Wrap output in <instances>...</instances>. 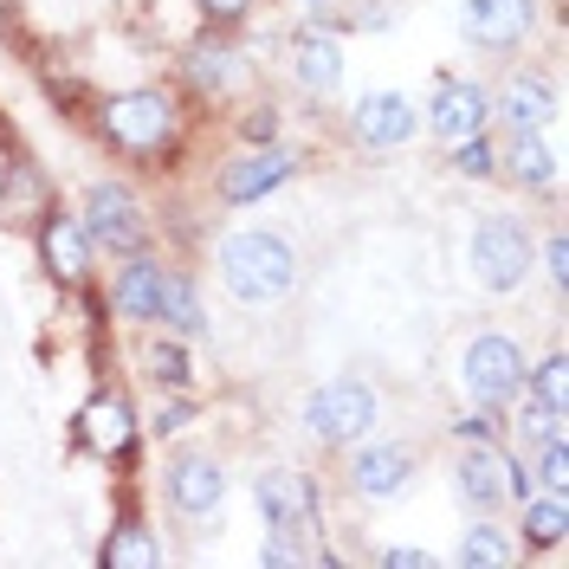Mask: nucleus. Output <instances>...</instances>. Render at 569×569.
I'll list each match as a JSON object with an SVG mask.
<instances>
[{
  "mask_svg": "<svg viewBox=\"0 0 569 569\" xmlns=\"http://www.w3.org/2000/svg\"><path fill=\"white\" fill-rule=\"evenodd\" d=\"M272 137H279V110L259 104V110L247 117V142H272Z\"/></svg>",
  "mask_w": 569,
  "mask_h": 569,
  "instance_id": "c9c22d12",
  "label": "nucleus"
},
{
  "mask_svg": "<svg viewBox=\"0 0 569 569\" xmlns=\"http://www.w3.org/2000/svg\"><path fill=\"white\" fill-rule=\"evenodd\" d=\"M525 543L537 550H557L569 537V492H525Z\"/></svg>",
  "mask_w": 569,
  "mask_h": 569,
  "instance_id": "b1692460",
  "label": "nucleus"
},
{
  "mask_svg": "<svg viewBox=\"0 0 569 569\" xmlns=\"http://www.w3.org/2000/svg\"><path fill=\"white\" fill-rule=\"evenodd\" d=\"M188 78H194L201 98H233V91L247 84V66H240V52H233L227 39H201V46L188 52Z\"/></svg>",
  "mask_w": 569,
  "mask_h": 569,
  "instance_id": "aec40b11",
  "label": "nucleus"
},
{
  "mask_svg": "<svg viewBox=\"0 0 569 569\" xmlns=\"http://www.w3.org/2000/svg\"><path fill=\"white\" fill-rule=\"evenodd\" d=\"M98 137H104L117 156H130V162H156V156H169L176 137H181V98L162 91V84L117 91V98L98 104Z\"/></svg>",
  "mask_w": 569,
  "mask_h": 569,
  "instance_id": "f257e3e1",
  "label": "nucleus"
},
{
  "mask_svg": "<svg viewBox=\"0 0 569 569\" xmlns=\"http://www.w3.org/2000/svg\"><path fill=\"white\" fill-rule=\"evenodd\" d=\"M460 382L479 408H505V401H518V389H525V350H518L505 330H486V337L466 343Z\"/></svg>",
  "mask_w": 569,
  "mask_h": 569,
  "instance_id": "423d86ee",
  "label": "nucleus"
},
{
  "mask_svg": "<svg viewBox=\"0 0 569 569\" xmlns=\"http://www.w3.org/2000/svg\"><path fill=\"white\" fill-rule=\"evenodd\" d=\"M453 563L460 569H505V563H518V543H511L505 531H492V525H466Z\"/></svg>",
  "mask_w": 569,
  "mask_h": 569,
  "instance_id": "393cba45",
  "label": "nucleus"
},
{
  "mask_svg": "<svg viewBox=\"0 0 569 569\" xmlns=\"http://www.w3.org/2000/svg\"><path fill=\"white\" fill-rule=\"evenodd\" d=\"M453 433H460V440H492V433H498V415H492V408H479V415H466Z\"/></svg>",
  "mask_w": 569,
  "mask_h": 569,
  "instance_id": "e433bc0d",
  "label": "nucleus"
},
{
  "mask_svg": "<svg viewBox=\"0 0 569 569\" xmlns=\"http://www.w3.org/2000/svg\"><path fill=\"white\" fill-rule=\"evenodd\" d=\"M98 563H104V569H156V563H162V543H156L149 525L130 511V518H123V525H110V537L98 543Z\"/></svg>",
  "mask_w": 569,
  "mask_h": 569,
  "instance_id": "4be33fe9",
  "label": "nucleus"
},
{
  "mask_svg": "<svg viewBox=\"0 0 569 569\" xmlns=\"http://www.w3.org/2000/svg\"><path fill=\"white\" fill-rule=\"evenodd\" d=\"M252 492H259V511H266V531H279V537L318 531V486H311L305 472H291V466H266Z\"/></svg>",
  "mask_w": 569,
  "mask_h": 569,
  "instance_id": "6e6552de",
  "label": "nucleus"
},
{
  "mask_svg": "<svg viewBox=\"0 0 569 569\" xmlns=\"http://www.w3.org/2000/svg\"><path fill=\"white\" fill-rule=\"evenodd\" d=\"M39 240V266L52 272V284H66V291H78V284L91 279V233L78 227V213L66 208H46L33 227Z\"/></svg>",
  "mask_w": 569,
  "mask_h": 569,
  "instance_id": "9d476101",
  "label": "nucleus"
},
{
  "mask_svg": "<svg viewBox=\"0 0 569 569\" xmlns=\"http://www.w3.org/2000/svg\"><path fill=\"white\" fill-rule=\"evenodd\" d=\"M305 7H311V0H305Z\"/></svg>",
  "mask_w": 569,
  "mask_h": 569,
  "instance_id": "4c0bfd02",
  "label": "nucleus"
},
{
  "mask_svg": "<svg viewBox=\"0 0 569 569\" xmlns=\"http://www.w3.org/2000/svg\"><path fill=\"white\" fill-rule=\"evenodd\" d=\"M525 395H537L543 408L569 415V362H563V356H543L531 376H525Z\"/></svg>",
  "mask_w": 569,
  "mask_h": 569,
  "instance_id": "bb28decb",
  "label": "nucleus"
},
{
  "mask_svg": "<svg viewBox=\"0 0 569 569\" xmlns=\"http://www.w3.org/2000/svg\"><path fill=\"white\" fill-rule=\"evenodd\" d=\"M427 130L447 142L460 137H479L486 123H492V91L486 84H472V78H433V91H427Z\"/></svg>",
  "mask_w": 569,
  "mask_h": 569,
  "instance_id": "1a4fd4ad",
  "label": "nucleus"
},
{
  "mask_svg": "<svg viewBox=\"0 0 569 569\" xmlns=\"http://www.w3.org/2000/svg\"><path fill=\"white\" fill-rule=\"evenodd\" d=\"M525 395V389H518ZM518 433L531 440V447H543V440H563V415L557 408H543L537 395H525V415H518Z\"/></svg>",
  "mask_w": 569,
  "mask_h": 569,
  "instance_id": "c756f323",
  "label": "nucleus"
},
{
  "mask_svg": "<svg viewBox=\"0 0 569 569\" xmlns=\"http://www.w3.org/2000/svg\"><path fill=\"white\" fill-rule=\"evenodd\" d=\"M382 563H389V569H433V550H421V543H401V550H382Z\"/></svg>",
  "mask_w": 569,
  "mask_h": 569,
  "instance_id": "f704fd0d",
  "label": "nucleus"
},
{
  "mask_svg": "<svg viewBox=\"0 0 569 569\" xmlns=\"http://www.w3.org/2000/svg\"><path fill=\"white\" fill-rule=\"evenodd\" d=\"M537 27V0H466L460 7V33L479 52H518Z\"/></svg>",
  "mask_w": 569,
  "mask_h": 569,
  "instance_id": "f8f14e48",
  "label": "nucleus"
},
{
  "mask_svg": "<svg viewBox=\"0 0 569 569\" xmlns=\"http://www.w3.org/2000/svg\"><path fill=\"white\" fill-rule=\"evenodd\" d=\"M453 169L460 176H472V181H486V176H498V142L479 130V137H460L453 142Z\"/></svg>",
  "mask_w": 569,
  "mask_h": 569,
  "instance_id": "cd10ccee",
  "label": "nucleus"
},
{
  "mask_svg": "<svg viewBox=\"0 0 569 569\" xmlns=\"http://www.w3.org/2000/svg\"><path fill=\"white\" fill-rule=\"evenodd\" d=\"M415 104L401 98V91H369L362 104L350 110V130H356V142H369V149H401V142L415 137Z\"/></svg>",
  "mask_w": 569,
  "mask_h": 569,
  "instance_id": "f3484780",
  "label": "nucleus"
},
{
  "mask_svg": "<svg viewBox=\"0 0 569 569\" xmlns=\"http://www.w3.org/2000/svg\"><path fill=\"white\" fill-rule=\"evenodd\" d=\"M52 208V181L33 156H13L0 176V227H39V213Z\"/></svg>",
  "mask_w": 569,
  "mask_h": 569,
  "instance_id": "a211bd4d",
  "label": "nucleus"
},
{
  "mask_svg": "<svg viewBox=\"0 0 569 569\" xmlns=\"http://www.w3.org/2000/svg\"><path fill=\"white\" fill-rule=\"evenodd\" d=\"M162 298H169V266H156L149 252H130L110 279V305L130 323H162Z\"/></svg>",
  "mask_w": 569,
  "mask_h": 569,
  "instance_id": "4468645a",
  "label": "nucleus"
},
{
  "mask_svg": "<svg viewBox=\"0 0 569 569\" xmlns=\"http://www.w3.org/2000/svg\"><path fill=\"white\" fill-rule=\"evenodd\" d=\"M162 330L176 337H201L208 330V311H201V291L188 272H169V298H162Z\"/></svg>",
  "mask_w": 569,
  "mask_h": 569,
  "instance_id": "a878e982",
  "label": "nucleus"
},
{
  "mask_svg": "<svg viewBox=\"0 0 569 569\" xmlns=\"http://www.w3.org/2000/svg\"><path fill=\"white\" fill-rule=\"evenodd\" d=\"M543 272H550V284H569V247H563V233H550V240H543Z\"/></svg>",
  "mask_w": 569,
  "mask_h": 569,
  "instance_id": "473e14b6",
  "label": "nucleus"
},
{
  "mask_svg": "<svg viewBox=\"0 0 569 569\" xmlns=\"http://www.w3.org/2000/svg\"><path fill=\"white\" fill-rule=\"evenodd\" d=\"M498 162H505V176L518 181V188H550L557 181V156H550L543 130H511V149Z\"/></svg>",
  "mask_w": 569,
  "mask_h": 569,
  "instance_id": "5701e85b",
  "label": "nucleus"
},
{
  "mask_svg": "<svg viewBox=\"0 0 569 569\" xmlns=\"http://www.w3.org/2000/svg\"><path fill=\"white\" fill-rule=\"evenodd\" d=\"M421 472L408 440H356L350 453V492L356 498H395L408 492V479Z\"/></svg>",
  "mask_w": 569,
  "mask_h": 569,
  "instance_id": "9b49d317",
  "label": "nucleus"
},
{
  "mask_svg": "<svg viewBox=\"0 0 569 569\" xmlns=\"http://www.w3.org/2000/svg\"><path fill=\"white\" fill-rule=\"evenodd\" d=\"M531 252H537L531 227L518 213H486L472 227V240H466V266H472V279L486 291H518L525 272H531Z\"/></svg>",
  "mask_w": 569,
  "mask_h": 569,
  "instance_id": "20e7f679",
  "label": "nucleus"
},
{
  "mask_svg": "<svg viewBox=\"0 0 569 569\" xmlns=\"http://www.w3.org/2000/svg\"><path fill=\"white\" fill-rule=\"evenodd\" d=\"M376 421H382V401L362 376H337V382L305 395V433L318 447H356L376 433Z\"/></svg>",
  "mask_w": 569,
  "mask_h": 569,
  "instance_id": "7ed1b4c3",
  "label": "nucleus"
},
{
  "mask_svg": "<svg viewBox=\"0 0 569 569\" xmlns=\"http://www.w3.org/2000/svg\"><path fill=\"white\" fill-rule=\"evenodd\" d=\"M213 266H220V284L240 305H279L284 291L298 284V252H291V240L284 233H266V227L227 233L220 252H213Z\"/></svg>",
  "mask_w": 569,
  "mask_h": 569,
  "instance_id": "f03ea898",
  "label": "nucleus"
},
{
  "mask_svg": "<svg viewBox=\"0 0 569 569\" xmlns=\"http://www.w3.org/2000/svg\"><path fill=\"white\" fill-rule=\"evenodd\" d=\"M453 486H460V498L472 511H492V505L511 498V460L498 453L492 440H466L460 466H453Z\"/></svg>",
  "mask_w": 569,
  "mask_h": 569,
  "instance_id": "2eb2a0df",
  "label": "nucleus"
},
{
  "mask_svg": "<svg viewBox=\"0 0 569 569\" xmlns=\"http://www.w3.org/2000/svg\"><path fill=\"white\" fill-rule=\"evenodd\" d=\"M194 7H201V20H208L213 33H227V27H240V20L252 13V0H194Z\"/></svg>",
  "mask_w": 569,
  "mask_h": 569,
  "instance_id": "2f4dec72",
  "label": "nucleus"
},
{
  "mask_svg": "<svg viewBox=\"0 0 569 569\" xmlns=\"http://www.w3.org/2000/svg\"><path fill=\"white\" fill-rule=\"evenodd\" d=\"M492 117H505L511 130H543L557 117V84L543 71H518L505 78V91H492Z\"/></svg>",
  "mask_w": 569,
  "mask_h": 569,
  "instance_id": "6ab92c4d",
  "label": "nucleus"
},
{
  "mask_svg": "<svg viewBox=\"0 0 569 569\" xmlns=\"http://www.w3.org/2000/svg\"><path fill=\"white\" fill-rule=\"evenodd\" d=\"M149 376H156V389H188V350L181 343H149Z\"/></svg>",
  "mask_w": 569,
  "mask_h": 569,
  "instance_id": "c85d7f7f",
  "label": "nucleus"
},
{
  "mask_svg": "<svg viewBox=\"0 0 569 569\" xmlns=\"http://www.w3.org/2000/svg\"><path fill=\"white\" fill-rule=\"evenodd\" d=\"M130 440H137V415H130L123 395L110 389V395H98V401H84V415H78V447H84V453H98V460H123Z\"/></svg>",
  "mask_w": 569,
  "mask_h": 569,
  "instance_id": "dca6fc26",
  "label": "nucleus"
},
{
  "mask_svg": "<svg viewBox=\"0 0 569 569\" xmlns=\"http://www.w3.org/2000/svg\"><path fill=\"white\" fill-rule=\"evenodd\" d=\"M78 227L91 233V247L117 252V259H130V252L149 247V213H142V201L123 188V181H91V188H84Z\"/></svg>",
  "mask_w": 569,
  "mask_h": 569,
  "instance_id": "39448f33",
  "label": "nucleus"
},
{
  "mask_svg": "<svg viewBox=\"0 0 569 569\" xmlns=\"http://www.w3.org/2000/svg\"><path fill=\"white\" fill-rule=\"evenodd\" d=\"M531 472L543 479V492H569V440H543Z\"/></svg>",
  "mask_w": 569,
  "mask_h": 569,
  "instance_id": "7c9ffc66",
  "label": "nucleus"
},
{
  "mask_svg": "<svg viewBox=\"0 0 569 569\" xmlns=\"http://www.w3.org/2000/svg\"><path fill=\"white\" fill-rule=\"evenodd\" d=\"M291 169H298V156H291V149H279V142H252L247 156H233V162L220 169L213 194H220L227 208H252V201H266L272 188H284Z\"/></svg>",
  "mask_w": 569,
  "mask_h": 569,
  "instance_id": "0eeeda50",
  "label": "nucleus"
},
{
  "mask_svg": "<svg viewBox=\"0 0 569 569\" xmlns=\"http://www.w3.org/2000/svg\"><path fill=\"white\" fill-rule=\"evenodd\" d=\"M188 421H194V408H188V401H162V408H156V421H149V427H156V433H181Z\"/></svg>",
  "mask_w": 569,
  "mask_h": 569,
  "instance_id": "72a5a7b5",
  "label": "nucleus"
},
{
  "mask_svg": "<svg viewBox=\"0 0 569 569\" xmlns=\"http://www.w3.org/2000/svg\"><path fill=\"white\" fill-rule=\"evenodd\" d=\"M162 492H169V505L181 518H208L213 505L227 498V472H220L213 453H176L162 466Z\"/></svg>",
  "mask_w": 569,
  "mask_h": 569,
  "instance_id": "ddd939ff",
  "label": "nucleus"
},
{
  "mask_svg": "<svg viewBox=\"0 0 569 569\" xmlns=\"http://www.w3.org/2000/svg\"><path fill=\"white\" fill-rule=\"evenodd\" d=\"M291 71H298L305 91H318L323 98V91L343 84V46H337L330 33H305L298 46H291Z\"/></svg>",
  "mask_w": 569,
  "mask_h": 569,
  "instance_id": "412c9836",
  "label": "nucleus"
}]
</instances>
